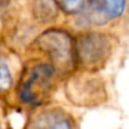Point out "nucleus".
Listing matches in <instances>:
<instances>
[{"mask_svg": "<svg viewBox=\"0 0 129 129\" xmlns=\"http://www.w3.org/2000/svg\"><path fill=\"white\" fill-rule=\"evenodd\" d=\"M35 42L38 49L50 59L53 67L65 68L75 59V43L64 30H46Z\"/></svg>", "mask_w": 129, "mask_h": 129, "instance_id": "f03ea898", "label": "nucleus"}, {"mask_svg": "<svg viewBox=\"0 0 129 129\" xmlns=\"http://www.w3.org/2000/svg\"><path fill=\"white\" fill-rule=\"evenodd\" d=\"M54 74L55 69L51 64L43 63L31 67L20 83V100L30 105L40 104L51 88Z\"/></svg>", "mask_w": 129, "mask_h": 129, "instance_id": "7ed1b4c3", "label": "nucleus"}, {"mask_svg": "<svg viewBox=\"0 0 129 129\" xmlns=\"http://www.w3.org/2000/svg\"><path fill=\"white\" fill-rule=\"evenodd\" d=\"M29 129H74L70 117L61 109H46L34 117Z\"/></svg>", "mask_w": 129, "mask_h": 129, "instance_id": "423d86ee", "label": "nucleus"}, {"mask_svg": "<svg viewBox=\"0 0 129 129\" xmlns=\"http://www.w3.org/2000/svg\"><path fill=\"white\" fill-rule=\"evenodd\" d=\"M13 84V74L9 65L0 59V91H6Z\"/></svg>", "mask_w": 129, "mask_h": 129, "instance_id": "1a4fd4ad", "label": "nucleus"}, {"mask_svg": "<svg viewBox=\"0 0 129 129\" xmlns=\"http://www.w3.org/2000/svg\"><path fill=\"white\" fill-rule=\"evenodd\" d=\"M59 8L68 14H77L82 11L86 5L89 0H54Z\"/></svg>", "mask_w": 129, "mask_h": 129, "instance_id": "6e6552de", "label": "nucleus"}, {"mask_svg": "<svg viewBox=\"0 0 129 129\" xmlns=\"http://www.w3.org/2000/svg\"><path fill=\"white\" fill-rule=\"evenodd\" d=\"M112 50V39L105 33H85L75 42V60L86 72H94L100 69L108 61Z\"/></svg>", "mask_w": 129, "mask_h": 129, "instance_id": "f257e3e1", "label": "nucleus"}, {"mask_svg": "<svg viewBox=\"0 0 129 129\" xmlns=\"http://www.w3.org/2000/svg\"><path fill=\"white\" fill-rule=\"evenodd\" d=\"M33 10L35 18L43 23H49L54 20L58 15L56 3L54 0H35Z\"/></svg>", "mask_w": 129, "mask_h": 129, "instance_id": "0eeeda50", "label": "nucleus"}, {"mask_svg": "<svg viewBox=\"0 0 129 129\" xmlns=\"http://www.w3.org/2000/svg\"><path fill=\"white\" fill-rule=\"evenodd\" d=\"M89 13L98 23H108L120 19L128 8V0H89Z\"/></svg>", "mask_w": 129, "mask_h": 129, "instance_id": "39448f33", "label": "nucleus"}, {"mask_svg": "<svg viewBox=\"0 0 129 129\" xmlns=\"http://www.w3.org/2000/svg\"><path fill=\"white\" fill-rule=\"evenodd\" d=\"M65 93L70 102L83 107L103 103L107 96L103 80L91 74H83L70 79L67 84Z\"/></svg>", "mask_w": 129, "mask_h": 129, "instance_id": "20e7f679", "label": "nucleus"}]
</instances>
